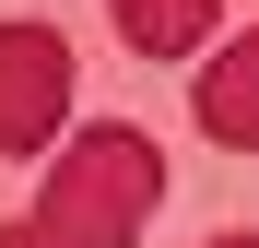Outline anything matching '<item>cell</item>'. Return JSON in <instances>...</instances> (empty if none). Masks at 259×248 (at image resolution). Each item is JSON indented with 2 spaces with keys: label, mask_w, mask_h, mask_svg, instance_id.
Listing matches in <instances>:
<instances>
[{
  "label": "cell",
  "mask_w": 259,
  "mask_h": 248,
  "mask_svg": "<svg viewBox=\"0 0 259 248\" xmlns=\"http://www.w3.org/2000/svg\"><path fill=\"white\" fill-rule=\"evenodd\" d=\"M106 24H118L142 59L189 71V59H212V36H224V0H106Z\"/></svg>",
  "instance_id": "4"
},
{
  "label": "cell",
  "mask_w": 259,
  "mask_h": 248,
  "mask_svg": "<svg viewBox=\"0 0 259 248\" xmlns=\"http://www.w3.org/2000/svg\"><path fill=\"white\" fill-rule=\"evenodd\" d=\"M153 201H165L153 130L95 118V130H71V142L48 154V201L0 225V248H130V236L153 225Z\"/></svg>",
  "instance_id": "1"
},
{
  "label": "cell",
  "mask_w": 259,
  "mask_h": 248,
  "mask_svg": "<svg viewBox=\"0 0 259 248\" xmlns=\"http://www.w3.org/2000/svg\"><path fill=\"white\" fill-rule=\"evenodd\" d=\"M71 36L59 24H35V12H12L0 24V165H24V154H48L59 130H71Z\"/></svg>",
  "instance_id": "2"
},
{
  "label": "cell",
  "mask_w": 259,
  "mask_h": 248,
  "mask_svg": "<svg viewBox=\"0 0 259 248\" xmlns=\"http://www.w3.org/2000/svg\"><path fill=\"white\" fill-rule=\"evenodd\" d=\"M189 118H200V142H224V154H259V24H236L224 48L189 71Z\"/></svg>",
  "instance_id": "3"
},
{
  "label": "cell",
  "mask_w": 259,
  "mask_h": 248,
  "mask_svg": "<svg viewBox=\"0 0 259 248\" xmlns=\"http://www.w3.org/2000/svg\"><path fill=\"white\" fill-rule=\"evenodd\" d=\"M200 248H259V236H200Z\"/></svg>",
  "instance_id": "5"
}]
</instances>
